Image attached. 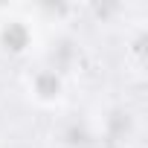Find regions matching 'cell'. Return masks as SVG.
Returning a JSON list of instances; mask_svg holds the SVG:
<instances>
[{
    "instance_id": "obj_1",
    "label": "cell",
    "mask_w": 148,
    "mask_h": 148,
    "mask_svg": "<svg viewBox=\"0 0 148 148\" xmlns=\"http://www.w3.org/2000/svg\"><path fill=\"white\" fill-rule=\"evenodd\" d=\"M73 79H67L61 70L44 64V61H29L21 73V90L26 96V102L44 113H61L67 110L70 99H73Z\"/></svg>"
},
{
    "instance_id": "obj_2",
    "label": "cell",
    "mask_w": 148,
    "mask_h": 148,
    "mask_svg": "<svg viewBox=\"0 0 148 148\" xmlns=\"http://www.w3.org/2000/svg\"><path fill=\"white\" fill-rule=\"evenodd\" d=\"M44 47V32L26 15L23 6H0V58L35 61Z\"/></svg>"
},
{
    "instance_id": "obj_3",
    "label": "cell",
    "mask_w": 148,
    "mask_h": 148,
    "mask_svg": "<svg viewBox=\"0 0 148 148\" xmlns=\"http://www.w3.org/2000/svg\"><path fill=\"white\" fill-rule=\"evenodd\" d=\"M52 148H105L90 110H61L49 128Z\"/></svg>"
}]
</instances>
